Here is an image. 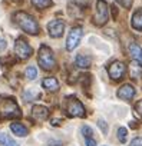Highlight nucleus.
<instances>
[{
	"label": "nucleus",
	"instance_id": "nucleus-1",
	"mask_svg": "<svg viewBox=\"0 0 142 146\" xmlns=\"http://www.w3.org/2000/svg\"><path fill=\"white\" fill-rule=\"evenodd\" d=\"M13 19H15L16 25L23 32H26L29 35H37L40 32V27H39V23L36 22V19L26 12H16Z\"/></svg>",
	"mask_w": 142,
	"mask_h": 146
},
{
	"label": "nucleus",
	"instance_id": "nucleus-2",
	"mask_svg": "<svg viewBox=\"0 0 142 146\" xmlns=\"http://www.w3.org/2000/svg\"><path fill=\"white\" fill-rule=\"evenodd\" d=\"M20 116H22V110L13 98H2L0 99V120L19 119Z\"/></svg>",
	"mask_w": 142,
	"mask_h": 146
},
{
	"label": "nucleus",
	"instance_id": "nucleus-3",
	"mask_svg": "<svg viewBox=\"0 0 142 146\" xmlns=\"http://www.w3.org/2000/svg\"><path fill=\"white\" fill-rule=\"evenodd\" d=\"M37 62H39V66L43 70H52V69H55L56 60H55L53 52H52V49L49 46H46V44H42L40 46L39 54H37Z\"/></svg>",
	"mask_w": 142,
	"mask_h": 146
},
{
	"label": "nucleus",
	"instance_id": "nucleus-4",
	"mask_svg": "<svg viewBox=\"0 0 142 146\" xmlns=\"http://www.w3.org/2000/svg\"><path fill=\"white\" fill-rule=\"evenodd\" d=\"M63 108H65V112L72 117H83L85 116V106L75 96H67Z\"/></svg>",
	"mask_w": 142,
	"mask_h": 146
},
{
	"label": "nucleus",
	"instance_id": "nucleus-5",
	"mask_svg": "<svg viewBox=\"0 0 142 146\" xmlns=\"http://www.w3.org/2000/svg\"><path fill=\"white\" fill-rule=\"evenodd\" d=\"M109 20V6L105 0H96L93 23L96 26H103Z\"/></svg>",
	"mask_w": 142,
	"mask_h": 146
},
{
	"label": "nucleus",
	"instance_id": "nucleus-6",
	"mask_svg": "<svg viewBox=\"0 0 142 146\" xmlns=\"http://www.w3.org/2000/svg\"><path fill=\"white\" fill-rule=\"evenodd\" d=\"M15 53H16V56H17L19 59L26 60V59H29V57L32 56L33 49L30 47V44H29L25 39L19 37V39L16 40V43H15Z\"/></svg>",
	"mask_w": 142,
	"mask_h": 146
},
{
	"label": "nucleus",
	"instance_id": "nucleus-7",
	"mask_svg": "<svg viewBox=\"0 0 142 146\" xmlns=\"http://www.w3.org/2000/svg\"><path fill=\"white\" fill-rule=\"evenodd\" d=\"M82 39V27L81 26H76V27H72V30L69 32L67 35V40H66V49L69 52H72L73 49L78 47L79 42Z\"/></svg>",
	"mask_w": 142,
	"mask_h": 146
},
{
	"label": "nucleus",
	"instance_id": "nucleus-8",
	"mask_svg": "<svg viewBox=\"0 0 142 146\" xmlns=\"http://www.w3.org/2000/svg\"><path fill=\"white\" fill-rule=\"evenodd\" d=\"M125 73H126V66L122 62H113L108 67V75L111 76L112 80H121V79H123Z\"/></svg>",
	"mask_w": 142,
	"mask_h": 146
},
{
	"label": "nucleus",
	"instance_id": "nucleus-9",
	"mask_svg": "<svg viewBox=\"0 0 142 146\" xmlns=\"http://www.w3.org/2000/svg\"><path fill=\"white\" fill-rule=\"evenodd\" d=\"M47 32H49V36L50 37H60L65 32V23L59 19L56 20H52L47 23Z\"/></svg>",
	"mask_w": 142,
	"mask_h": 146
},
{
	"label": "nucleus",
	"instance_id": "nucleus-10",
	"mask_svg": "<svg viewBox=\"0 0 142 146\" xmlns=\"http://www.w3.org/2000/svg\"><path fill=\"white\" fill-rule=\"evenodd\" d=\"M135 93H136L135 88L128 83V85H123L119 88V90L116 92V96L122 100H131L132 98H135Z\"/></svg>",
	"mask_w": 142,
	"mask_h": 146
},
{
	"label": "nucleus",
	"instance_id": "nucleus-11",
	"mask_svg": "<svg viewBox=\"0 0 142 146\" xmlns=\"http://www.w3.org/2000/svg\"><path fill=\"white\" fill-rule=\"evenodd\" d=\"M32 116L33 119L36 120H46L49 117V109L46 106H42V105H35L32 108Z\"/></svg>",
	"mask_w": 142,
	"mask_h": 146
},
{
	"label": "nucleus",
	"instance_id": "nucleus-12",
	"mask_svg": "<svg viewBox=\"0 0 142 146\" xmlns=\"http://www.w3.org/2000/svg\"><path fill=\"white\" fill-rule=\"evenodd\" d=\"M42 86L47 92H52V93H55V92L59 90V82L56 80V78H46V79H43Z\"/></svg>",
	"mask_w": 142,
	"mask_h": 146
},
{
	"label": "nucleus",
	"instance_id": "nucleus-13",
	"mask_svg": "<svg viewBox=\"0 0 142 146\" xmlns=\"http://www.w3.org/2000/svg\"><path fill=\"white\" fill-rule=\"evenodd\" d=\"M129 54L133 60H136L138 63L142 64V47L136 43H131L129 44Z\"/></svg>",
	"mask_w": 142,
	"mask_h": 146
},
{
	"label": "nucleus",
	"instance_id": "nucleus-14",
	"mask_svg": "<svg viewBox=\"0 0 142 146\" xmlns=\"http://www.w3.org/2000/svg\"><path fill=\"white\" fill-rule=\"evenodd\" d=\"M10 130H12L16 136H20V137H25V136H27V133H29L27 127H26L23 123H20V122L12 123V125H10Z\"/></svg>",
	"mask_w": 142,
	"mask_h": 146
},
{
	"label": "nucleus",
	"instance_id": "nucleus-15",
	"mask_svg": "<svg viewBox=\"0 0 142 146\" xmlns=\"http://www.w3.org/2000/svg\"><path fill=\"white\" fill-rule=\"evenodd\" d=\"M75 64L81 69H88L92 64V59L86 54H78L76 59H75Z\"/></svg>",
	"mask_w": 142,
	"mask_h": 146
},
{
	"label": "nucleus",
	"instance_id": "nucleus-16",
	"mask_svg": "<svg viewBox=\"0 0 142 146\" xmlns=\"http://www.w3.org/2000/svg\"><path fill=\"white\" fill-rule=\"evenodd\" d=\"M132 27L135 30L142 32V9H138L132 15Z\"/></svg>",
	"mask_w": 142,
	"mask_h": 146
},
{
	"label": "nucleus",
	"instance_id": "nucleus-17",
	"mask_svg": "<svg viewBox=\"0 0 142 146\" xmlns=\"http://www.w3.org/2000/svg\"><path fill=\"white\" fill-rule=\"evenodd\" d=\"M0 145H3V146H19V143L16 140H13L12 137H9L5 132H0Z\"/></svg>",
	"mask_w": 142,
	"mask_h": 146
},
{
	"label": "nucleus",
	"instance_id": "nucleus-18",
	"mask_svg": "<svg viewBox=\"0 0 142 146\" xmlns=\"http://www.w3.org/2000/svg\"><path fill=\"white\" fill-rule=\"evenodd\" d=\"M141 63H138L136 60L131 64V75L136 79V78H139L141 76V73H142V66H139Z\"/></svg>",
	"mask_w": 142,
	"mask_h": 146
},
{
	"label": "nucleus",
	"instance_id": "nucleus-19",
	"mask_svg": "<svg viewBox=\"0 0 142 146\" xmlns=\"http://www.w3.org/2000/svg\"><path fill=\"white\" fill-rule=\"evenodd\" d=\"M32 5L36 9H46L52 6V0H32Z\"/></svg>",
	"mask_w": 142,
	"mask_h": 146
},
{
	"label": "nucleus",
	"instance_id": "nucleus-20",
	"mask_svg": "<svg viewBox=\"0 0 142 146\" xmlns=\"http://www.w3.org/2000/svg\"><path fill=\"white\" fill-rule=\"evenodd\" d=\"M23 98H25V100H26V102H32V100H35L36 98H40V93H37V92H33V90L27 89V90H25V92H23Z\"/></svg>",
	"mask_w": 142,
	"mask_h": 146
},
{
	"label": "nucleus",
	"instance_id": "nucleus-21",
	"mask_svg": "<svg viewBox=\"0 0 142 146\" xmlns=\"http://www.w3.org/2000/svg\"><path fill=\"white\" fill-rule=\"evenodd\" d=\"M25 75H26V78H27L29 80H35V79L37 78V69H36L35 66H29V67L26 69V72H25Z\"/></svg>",
	"mask_w": 142,
	"mask_h": 146
},
{
	"label": "nucleus",
	"instance_id": "nucleus-22",
	"mask_svg": "<svg viewBox=\"0 0 142 146\" xmlns=\"http://www.w3.org/2000/svg\"><path fill=\"white\" fill-rule=\"evenodd\" d=\"M118 139H119L121 143H125L126 142V139H128V130L125 127H119L118 129Z\"/></svg>",
	"mask_w": 142,
	"mask_h": 146
},
{
	"label": "nucleus",
	"instance_id": "nucleus-23",
	"mask_svg": "<svg viewBox=\"0 0 142 146\" xmlns=\"http://www.w3.org/2000/svg\"><path fill=\"white\" fill-rule=\"evenodd\" d=\"M82 133H83V137L85 139H92L93 137V130L91 126H82Z\"/></svg>",
	"mask_w": 142,
	"mask_h": 146
},
{
	"label": "nucleus",
	"instance_id": "nucleus-24",
	"mask_svg": "<svg viewBox=\"0 0 142 146\" xmlns=\"http://www.w3.org/2000/svg\"><path fill=\"white\" fill-rule=\"evenodd\" d=\"M116 2H118L122 7H125V9H131V6H132V3H133V0H116Z\"/></svg>",
	"mask_w": 142,
	"mask_h": 146
},
{
	"label": "nucleus",
	"instance_id": "nucleus-25",
	"mask_svg": "<svg viewBox=\"0 0 142 146\" xmlns=\"http://www.w3.org/2000/svg\"><path fill=\"white\" fill-rule=\"evenodd\" d=\"M135 112L139 117H142V100H138L135 103Z\"/></svg>",
	"mask_w": 142,
	"mask_h": 146
},
{
	"label": "nucleus",
	"instance_id": "nucleus-26",
	"mask_svg": "<svg viewBox=\"0 0 142 146\" xmlns=\"http://www.w3.org/2000/svg\"><path fill=\"white\" fill-rule=\"evenodd\" d=\"M131 146H142V137H135L131 142Z\"/></svg>",
	"mask_w": 142,
	"mask_h": 146
},
{
	"label": "nucleus",
	"instance_id": "nucleus-27",
	"mask_svg": "<svg viewBox=\"0 0 142 146\" xmlns=\"http://www.w3.org/2000/svg\"><path fill=\"white\" fill-rule=\"evenodd\" d=\"M86 142V146H96V140L92 137V139H85Z\"/></svg>",
	"mask_w": 142,
	"mask_h": 146
},
{
	"label": "nucleus",
	"instance_id": "nucleus-28",
	"mask_svg": "<svg viewBox=\"0 0 142 146\" xmlns=\"http://www.w3.org/2000/svg\"><path fill=\"white\" fill-rule=\"evenodd\" d=\"M62 122H63L62 119H52V122H50V123H52L53 126H60V125H62Z\"/></svg>",
	"mask_w": 142,
	"mask_h": 146
},
{
	"label": "nucleus",
	"instance_id": "nucleus-29",
	"mask_svg": "<svg viewBox=\"0 0 142 146\" xmlns=\"http://www.w3.org/2000/svg\"><path fill=\"white\" fill-rule=\"evenodd\" d=\"M98 125H99V127H101V129H102L105 133L108 132V127L105 126V122H103V120H99V122H98Z\"/></svg>",
	"mask_w": 142,
	"mask_h": 146
},
{
	"label": "nucleus",
	"instance_id": "nucleus-30",
	"mask_svg": "<svg viewBox=\"0 0 142 146\" xmlns=\"http://www.w3.org/2000/svg\"><path fill=\"white\" fill-rule=\"evenodd\" d=\"M6 46H7V44H6V40H3V39H2V40H0V50H5V49H6Z\"/></svg>",
	"mask_w": 142,
	"mask_h": 146
},
{
	"label": "nucleus",
	"instance_id": "nucleus-31",
	"mask_svg": "<svg viewBox=\"0 0 142 146\" xmlns=\"http://www.w3.org/2000/svg\"><path fill=\"white\" fill-rule=\"evenodd\" d=\"M49 146H63L60 142H55V140H50L49 142Z\"/></svg>",
	"mask_w": 142,
	"mask_h": 146
},
{
	"label": "nucleus",
	"instance_id": "nucleus-32",
	"mask_svg": "<svg viewBox=\"0 0 142 146\" xmlns=\"http://www.w3.org/2000/svg\"><path fill=\"white\" fill-rule=\"evenodd\" d=\"M12 2H13V3H17V5H19V3H23V0H12Z\"/></svg>",
	"mask_w": 142,
	"mask_h": 146
}]
</instances>
